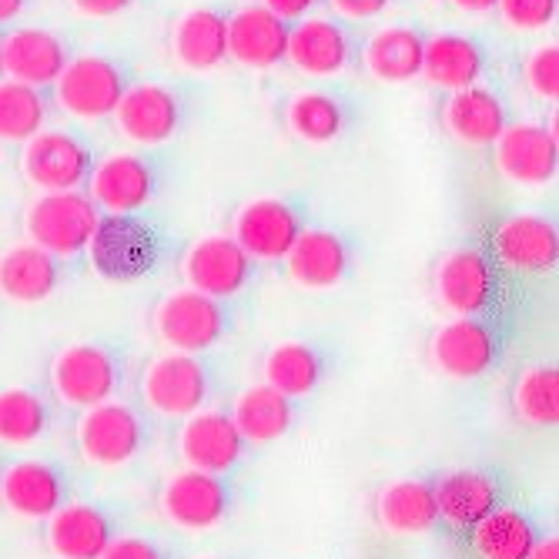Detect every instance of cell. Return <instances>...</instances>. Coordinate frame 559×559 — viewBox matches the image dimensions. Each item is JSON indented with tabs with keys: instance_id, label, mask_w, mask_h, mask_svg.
Here are the masks:
<instances>
[{
	"instance_id": "obj_23",
	"label": "cell",
	"mask_w": 559,
	"mask_h": 559,
	"mask_svg": "<svg viewBox=\"0 0 559 559\" xmlns=\"http://www.w3.org/2000/svg\"><path fill=\"white\" fill-rule=\"evenodd\" d=\"M162 510L171 526L188 530V533H205L225 520V510H228L225 483L212 473L185 469L168 479L162 492Z\"/></svg>"
},
{
	"instance_id": "obj_15",
	"label": "cell",
	"mask_w": 559,
	"mask_h": 559,
	"mask_svg": "<svg viewBox=\"0 0 559 559\" xmlns=\"http://www.w3.org/2000/svg\"><path fill=\"white\" fill-rule=\"evenodd\" d=\"M141 439H144L141 419L124 402L91 405L78 423V445L84 452V460L105 469L131 463L141 449Z\"/></svg>"
},
{
	"instance_id": "obj_25",
	"label": "cell",
	"mask_w": 559,
	"mask_h": 559,
	"mask_svg": "<svg viewBox=\"0 0 559 559\" xmlns=\"http://www.w3.org/2000/svg\"><path fill=\"white\" fill-rule=\"evenodd\" d=\"M178 449H181V460L188 463V469L222 476L241 460L245 439L235 429L231 416H225V413H194L181 426Z\"/></svg>"
},
{
	"instance_id": "obj_6",
	"label": "cell",
	"mask_w": 559,
	"mask_h": 559,
	"mask_svg": "<svg viewBox=\"0 0 559 559\" xmlns=\"http://www.w3.org/2000/svg\"><path fill=\"white\" fill-rule=\"evenodd\" d=\"M496 171L520 188H546L559 175V138L556 124L510 121L492 141Z\"/></svg>"
},
{
	"instance_id": "obj_19",
	"label": "cell",
	"mask_w": 559,
	"mask_h": 559,
	"mask_svg": "<svg viewBox=\"0 0 559 559\" xmlns=\"http://www.w3.org/2000/svg\"><path fill=\"white\" fill-rule=\"evenodd\" d=\"M168 50L191 74L218 71L228 61V14L212 4L178 14L168 31Z\"/></svg>"
},
{
	"instance_id": "obj_44",
	"label": "cell",
	"mask_w": 559,
	"mask_h": 559,
	"mask_svg": "<svg viewBox=\"0 0 559 559\" xmlns=\"http://www.w3.org/2000/svg\"><path fill=\"white\" fill-rule=\"evenodd\" d=\"M259 4L272 11L275 17H282L285 24H295L301 17H312L322 0H259Z\"/></svg>"
},
{
	"instance_id": "obj_2",
	"label": "cell",
	"mask_w": 559,
	"mask_h": 559,
	"mask_svg": "<svg viewBox=\"0 0 559 559\" xmlns=\"http://www.w3.org/2000/svg\"><path fill=\"white\" fill-rule=\"evenodd\" d=\"M84 251L100 278L124 285L155 272L162 241L141 215H100Z\"/></svg>"
},
{
	"instance_id": "obj_1",
	"label": "cell",
	"mask_w": 559,
	"mask_h": 559,
	"mask_svg": "<svg viewBox=\"0 0 559 559\" xmlns=\"http://www.w3.org/2000/svg\"><path fill=\"white\" fill-rule=\"evenodd\" d=\"M131 71L124 61L108 55H74L61 78L50 84L55 105L81 121H105L121 105L124 91L131 87Z\"/></svg>"
},
{
	"instance_id": "obj_14",
	"label": "cell",
	"mask_w": 559,
	"mask_h": 559,
	"mask_svg": "<svg viewBox=\"0 0 559 559\" xmlns=\"http://www.w3.org/2000/svg\"><path fill=\"white\" fill-rule=\"evenodd\" d=\"M436 298L455 319H476L492 301V265L479 248H452L436 262Z\"/></svg>"
},
{
	"instance_id": "obj_7",
	"label": "cell",
	"mask_w": 559,
	"mask_h": 559,
	"mask_svg": "<svg viewBox=\"0 0 559 559\" xmlns=\"http://www.w3.org/2000/svg\"><path fill=\"white\" fill-rule=\"evenodd\" d=\"M84 188L100 215H138L158 191V171L134 151H111L94 162Z\"/></svg>"
},
{
	"instance_id": "obj_26",
	"label": "cell",
	"mask_w": 559,
	"mask_h": 559,
	"mask_svg": "<svg viewBox=\"0 0 559 559\" xmlns=\"http://www.w3.org/2000/svg\"><path fill=\"white\" fill-rule=\"evenodd\" d=\"M432 362L449 379H479L496 362V335L479 319H452L432 335Z\"/></svg>"
},
{
	"instance_id": "obj_22",
	"label": "cell",
	"mask_w": 559,
	"mask_h": 559,
	"mask_svg": "<svg viewBox=\"0 0 559 559\" xmlns=\"http://www.w3.org/2000/svg\"><path fill=\"white\" fill-rule=\"evenodd\" d=\"M489 68V55L479 37L463 34V31H436L426 34V50H423V81L432 87L463 91L473 84H483Z\"/></svg>"
},
{
	"instance_id": "obj_46",
	"label": "cell",
	"mask_w": 559,
	"mask_h": 559,
	"mask_svg": "<svg viewBox=\"0 0 559 559\" xmlns=\"http://www.w3.org/2000/svg\"><path fill=\"white\" fill-rule=\"evenodd\" d=\"M449 4L455 11H463V14H492L496 11V0H449Z\"/></svg>"
},
{
	"instance_id": "obj_47",
	"label": "cell",
	"mask_w": 559,
	"mask_h": 559,
	"mask_svg": "<svg viewBox=\"0 0 559 559\" xmlns=\"http://www.w3.org/2000/svg\"><path fill=\"white\" fill-rule=\"evenodd\" d=\"M526 559H559V539H556V536L536 539V546L530 549Z\"/></svg>"
},
{
	"instance_id": "obj_35",
	"label": "cell",
	"mask_w": 559,
	"mask_h": 559,
	"mask_svg": "<svg viewBox=\"0 0 559 559\" xmlns=\"http://www.w3.org/2000/svg\"><path fill=\"white\" fill-rule=\"evenodd\" d=\"M536 546L533 523L516 510H496L473 530V549L479 559H526Z\"/></svg>"
},
{
	"instance_id": "obj_31",
	"label": "cell",
	"mask_w": 559,
	"mask_h": 559,
	"mask_svg": "<svg viewBox=\"0 0 559 559\" xmlns=\"http://www.w3.org/2000/svg\"><path fill=\"white\" fill-rule=\"evenodd\" d=\"M58 282H61V265L44 248L21 241L11 245L8 251H0V295L4 298L21 305H37L58 292Z\"/></svg>"
},
{
	"instance_id": "obj_5",
	"label": "cell",
	"mask_w": 559,
	"mask_h": 559,
	"mask_svg": "<svg viewBox=\"0 0 559 559\" xmlns=\"http://www.w3.org/2000/svg\"><path fill=\"white\" fill-rule=\"evenodd\" d=\"M94 162L97 158L91 144L78 138L74 131L44 128L31 141L21 144V171L40 194L81 191Z\"/></svg>"
},
{
	"instance_id": "obj_20",
	"label": "cell",
	"mask_w": 559,
	"mask_h": 559,
	"mask_svg": "<svg viewBox=\"0 0 559 559\" xmlns=\"http://www.w3.org/2000/svg\"><path fill=\"white\" fill-rule=\"evenodd\" d=\"M492 251L510 272H552L559 262V228L543 215H510L492 231Z\"/></svg>"
},
{
	"instance_id": "obj_9",
	"label": "cell",
	"mask_w": 559,
	"mask_h": 559,
	"mask_svg": "<svg viewBox=\"0 0 559 559\" xmlns=\"http://www.w3.org/2000/svg\"><path fill=\"white\" fill-rule=\"evenodd\" d=\"M301 215L285 198L262 194L251 198L235 212L231 238L241 245V251L251 262H285L288 248L301 235Z\"/></svg>"
},
{
	"instance_id": "obj_17",
	"label": "cell",
	"mask_w": 559,
	"mask_h": 559,
	"mask_svg": "<svg viewBox=\"0 0 559 559\" xmlns=\"http://www.w3.org/2000/svg\"><path fill=\"white\" fill-rule=\"evenodd\" d=\"M442 131L466 147H492V141L510 124L506 97L489 84H473L463 91H449L439 105Z\"/></svg>"
},
{
	"instance_id": "obj_24",
	"label": "cell",
	"mask_w": 559,
	"mask_h": 559,
	"mask_svg": "<svg viewBox=\"0 0 559 559\" xmlns=\"http://www.w3.org/2000/svg\"><path fill=\"white\" fill-rule=\"evenodd\" d=\"M426 34L413 24H389L359 47L362 71L379 84H409L423 78Z\"/></svg>"
},
{
	"instance_id": "obj_10",
	"label": "cell",
	"mask_w": 559,
	"mask_h": 559,
	"mask_svg": "<svg viewBox=\"0 0 559 559\" xmlns=\"http://www.w3.org/2000/svg\"><path fill=\"white\" fill-rule=\"evenodd\" d=\"M155 329L162 342L171 345V352L198 355L225 335V309L218 298H209L194 288H178L162 298Z\"/></svg>"
},
{
	"instance_id": "obj_12",
	"label": "cell",
	"mask_w": 559,
	"mask_h": 559,
	"mask_svg": "<svg viewBox=\"0 0 559 559\" xmlns=\"http://www.w3.org/2000/svg\"><path fill=\"white\" fill-rule=\"evenodd\" d=\"M141 392L155 413L188 419L201 413V405L209 399V372L194 355L168 352L144 369Z\"/></svg>"
},
{
	"instance_id": "obj_30",
	"label": "cell",
	"mask_w": 559,
	"mask_h": 559,
	"mask_svg": "<svg viewBox=\"0 0 559 559\" xmlns=\"http://www.w3.org/2000/svg\"><path fill=\"white\" fill-rule=\"evenodd\" d=\"M111 539V523L97 506L71 502L47 516V546L58 559H97Z\"/></svg>"
},
{
	"instance_id": "obj_8",
	"label": "cell",
	"mask_w": 559,
	"mask_h": 559,
	"mask_svg": "<svg viewBox=\"0 0 559 559\" xmlns=\"http://www.w3.org/2000/svg\"><path fill=\"white\" fill-rule=\"evenodd\" d=\"M355 58H359V44H355L352 31L332 17H301L295 24H288V50L285 61L316 81H329V78H342Z\"/></svg>"
},
{
	"instance_id": "obj_36",
	"label": "cell",
	"mask_w": 559,
	"mask_h": 559,
	"mask_svg": "<svg viewBox=\"0 0 559 559\" xmlns=\"http://www.w3.org/2000/svg\"><path fill=\"white\" fill-rule=\"evenodd\" d=\"M322 379V359L312 345L305 342H282L265 359V385L282 392L285 399L309 395Z\"/></svg>"
},
{
	"instance_id": "obj_28",
	"label": "cell",
	"mask_w": 559,
	"mask_h": 559,
	"mask_svg": "<svg viewBox=\"0 0 559 559\" xmlns=\"http://www.w3.org/2000/svg\"><path fill=\"white\" fill-rule=\"evenodd\" d=\"M0 502L21 520H47L64 506V483L55 466L24 460L0 473Z\"/></svg>"
},
{
	"instance_id": "obj_40",
	"label": "cell",
	"mask_w": 559,
	"mask_h": 559,
	"mask_svg": "<svg viewBox=\"0 0 559 559\" xmlns=\"http://www.w3.org/2000/svg\"><path fill=\"white\" fill-rule=\"evenodd\" d=\"M496 14L513 31H546L559 17V0H496Z\"/></svg>"
},
{
	"instance_id": "obj_11",
	"label": "cell",
	"mask_w": 559,
	"mask_h": 559,
	"mask_svg": "<svg viewBox=\"0 0 559 559\" xmlns=\"http://www.w3.org/2000/svg\"><path fill=\"white\" fill-rule=\"evenodd\" d=\"M118 362L108 348L78 342L58 352L55 366H50V385H55L58 399L78 409H91V405L111 402L118 389Z\"/></svg>"
},
{
	"instance_id": "obj_32",
	"label": "cell",
	"mask_w": 559,
	"mask_h": 559,
	"mask_svg": "<svg viewBox=\"0 0 559 559\" xmlns=\"http://www.w3.org/2000/svg\"><path fill=\"white\" fill-rule=\"evenodd\" d=\"M376 513L382 530L392 536H423L439 523L432 486L423 479L389 483L376 499Z\"/></svg>"
},
{
	"instance_id": "obj_41",
	"label": "cell",
	"mask_w": 559,
	"mask_h": 559,
	"mask_svg": "<svg viewBox=\"0 0 559 559\" xmlns=\"http://www.w3.org/2000/svg\"><path fill=\"white\" fill-rule=\"evenodd\" d=\"M325 4H329L342 21L362 24V21L382 17V14L395 4V0H325Z\"/></svg>"
},
{
	"instance_id": "obj_21",
	"label": "cell",
	"mask_w": 559,
	"mask_h": 559,
	"mask_svg": "<svg viewBox=\"0 0 559 559\" xmlns=\"http://www.w3.org/2000/svg\"><path fill=\"white\" fill-rule=\"evenodd\" d=\"M288 24L262 4H245L228 14V61L245 71H272L285 64Z\"/></svg>"
},
{
	"instance_id": "obj_27",
	"label": "cell",
	"mask_w": 559,
	"mask_h": 559,
	"mask_svg": "<svg viewBox=\"0 0 559 559\" xmlns=\"http://www.w3.org/2000/svg\"><path fill=\"white\" fill-rule=\"evenodd\" d=\"M352 265L348 245L329 228H301L285 255L288 278L301 288H335Z\"/></svg>"
},
{
	"instance_id": "obj_16",
	"label": "cell",
	"mask_w": 559,
	"mask_h": 559,
	"mask_svg": "<svg viewBox=\"0 0 559 559\" xmlns=\"http://www.w3.org/2000/svg\"><path fill=\"white\" fill-rule=\"evenodd\" d=\"M251 269H255V262L245 255L241 245L231 235L198 238L185 251V262H181L188 288L209 295V298H218V301L238 295L248 285Z\"/></svg>"
},
{
	"instance_id": "obj_13",
	"label": "cell",
	"mask_w": 559,
	"mask_h": 559,
	"mask_svg": "<svg viewBox=\"0 0 559 559\" xmlns=\"http://www.w3.org/2000/svg\"><path fill=\"white\" fill-rule=\"evenodd\" d=\"M0 55H4V78L47 91L61 78L74 50L64 34L50 27H14L0 34Z\"/></svg>"
},
{
	"instance_id": "obj_33",
	"label": "cell",
	"mask_w": 559,
	"mask_h": 559,
	"mask_svg": "<svg viewBox=\"0 0 559 559\" xmlns=\"http://www.w3.org/2000/svg\"><path fill=\"white\" fill-rule=\"evenodd\" d=\"M231 423L245 442H259V445L275 442L292 429V399H285L265 382L251 385L238 395Z\"/></svg>"
},
{
	"instance_id": "obj_43",
	"label": "cell",
	"mask_w": 559,
	"mask_h": 559,
	"mask_svg": "<svg viewBox=\"0 0 559 559\" xmlns=\"http://www.w3.org/2000/svg\"><path fill=\"white\" fill-rule=\"evenodd\" d=\"M97 559H162V552L151 546L147 539L138 536H118L108 543V549L100 552Z\"/></svg>"
},
{
	"instance_id": "obj_34",
	"label": "cell",
	"mask_w": 559,
	"mask_h": 559,
	"mask_svg": "<svg viewBox=\"0 0 559 559\" xmlns=\"http://www.w3.org/2000/svg\"><path fill=\"white\" fill-rule=\"evenodd\" d=\"M50 97L40 87L0 78V141L24 144L47 128Z\"/></svg>"
},
{
	"instance_id": "obj_3",
	"label": "cell",
	"mask_w": 559,
	"mask_h": 559,
	"mask_svg": "<svg viewBox=\"0 0 559 559\" xmlns=\"http://www.w3.org/2000/svg\"><path fill=\"white\" fill-rule=\"evenodd\" d=\"M97 222L100 212L87 198V191H50V194H37L27 205L24 231L27 241L44 248L47 255L74 259L87 248Z\"/></svg>"
},
{
	"instance_id": "obj_37",
	"label": "cell",
	"mask_w": 559,
	"mask_h": 559,
	"mask_svg": "<svg viewBox=\"0 0 559 559\" xmlns=\"http://www.w3.org/2000/svg\"><path fill=\"white\" fill-rule=\"evenodd\" d=\"M47 429V409L37 392L11 385L0 389V442L4 445H31Z\"/></svg>"
},
{
	"instance_id": "obj_42",
	"label": "cell",
	"mask_w": 559,
	"mask_h": 559,
	"mask_svg": "<svg viewBox=\"0 0 559 559\" xmlns=\"http://www.w3.org/2000/svg\"><path fill=\"white\" fill-rule=\"evenodd\" d=\"M68 4H71L81 17H91V21H111V17H121V14H128L131 8H138L141 0H68Z\"/></svg>"
},
{
	"instance_id": "obj_38",
	"label": "cell",
	"mask_w": 559,
	"mask_h": 559,
	"mask_svg": "<svg viewBox=\"0 0 559 559\" xmlns=\"http://www.w3.org/2000/svg\"><path fill=\"white\" fill-rule=\"evenodd\" d=\"M516 416L536 429H552L559 423V372L556 366H533L523 372L513 392Z\"/></svg>"
},
{
	"instance_id": "obj_4",
	"label": "cell",
	"mask_w": 559,
	"mask_h": 559,
	"mask_svg": "<svg viewBox=\"0 0 559 559\" xmlns=\"http://www.w3.org/2000/svg\"><path fill=\"white\" fill-rule=\"evenodd\" d=\"M188 118V97L165 81H131L111 121L118 134L138 147H158L181 134Z\"/></svg>"
},
{
	"instance_id": "obj_29",
	"label": "cell",
	"mask_w": 559,
	"mask_h": 559,
	"mask_svg": "<svg viewBox=\"0 0 559 559\" xmlns=\"http://www.w3.org/2000/svg\"><path fill=\"white\" fill-rule=\"evenodd\" d=\"M432 496H436L439 520L449 523L452 530H460V533H473L499 506L496 483L486 473H476V469L445 473L432 486Z\"/></svg>"
},
{
	"instance_id": "obj_45",
	"label": "cell",
	"mask_w": 559,
	"mask_h": 559,
	"mask_svg": "<svg viewBox=\"0 0 559 559\" xmlns=\"http://www.w3.org/2000/svg\"><path fill=\"white\" fill-rule=\"evenodd\" d=\"M27 8H31V0H0V27L21 21Z\"/></svg>"
},
{
	"instance_id": "obj_39",
	"label": "cell",
	"mask_w": 559,
	"mask_h": 559,
	"mask_svg": "<svg viewBox=\"0 0 559 559\" xmlns=\"http://www.w3.org/2000/svg\"><path fill=\"white\" fill-rule=\"evenodd\" d=\"M523 84L536 100H559V44H536L523 58Z\"/></svg>"
},
{
	"instance_id": "obj_18",
	"label": "cell",
	"mask_w": 559,
	"mask_h": 559,
	"mask_svg": "<svg viewBox=\"0 0 559 559\" xmlns=\"http://www.w3.org/2000/svg\"><path fill=\"white\" fill-rule=\"evenodd\" d=\"M352 100L332 87H301L285 97L282 124L285 131L312 147H325L342 141L352 131Z\"/></svg>"
},
{
	"instance_id": "obj_48",
	"label": "cell",
	"mask_w": 559,
	"mask_h": 559,
	"mask_svg": "<svg viewBox=\"0 0 559 559\" xmlns=\"http://www.w3.org/2000/svg\"><path fill=\"white\" fill-rule=\"evenodd\" d=\"M0 78H4V55H0Z\"/></svg>"
}]
</instances>
